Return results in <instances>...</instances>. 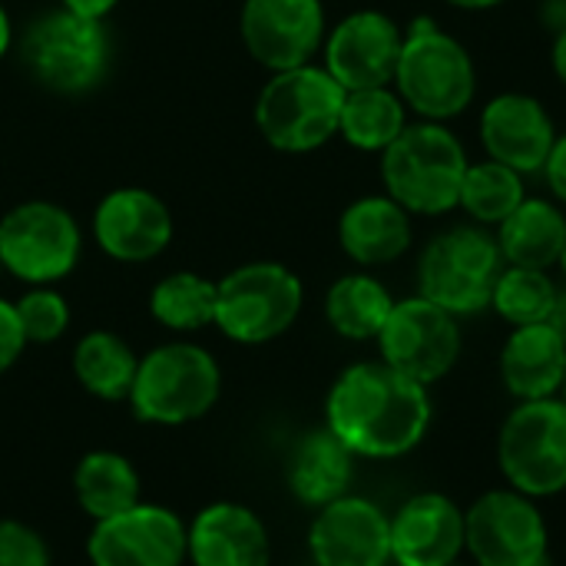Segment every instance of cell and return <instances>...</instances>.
<instances>
[{
  "label": "cell",
  "instance_id": "cell-41",
  "mask_svg": "<svg viewBox=\"0 0 566 566\" xmlns=\"http://www.w3.org/2000/svg\"><path fill=\"white\" fill-rule=\"evenodd\" d=\"M10 50V17H7V10L0 7V56Z\"/></svg>",
  "mask_w": 566,
  "mask_h": 566
},
{
  "label": "cell",
  "instance_id": "cell-29",
  "mask_svg": "<svg viewBox=\"0 0 566 566\" xmlns=\"http://www.w3.org/2000/svg\"><path fill=\"white\" fill-rule=\"evenodd\" d=\"M524 179L527 176H521L517 169H511L497 159L468 163L458 209H464L471 216V222H478L484 229H497L527 199Z\"/></svg>",
  "mask_w": 566,
  "mask_h": 566
},
{
  "label": "cell",
  "instance_id": "cell-33",
  "mask_svg": "<svg viewBox=\"0 0 566 566\" xmlns=\"http://www.w3.org/2000/svg\"><path fill=\"white\" fill-rule=\"evenodd\" d=\"M0 566H50L46 541L20 521H0Z\"/></svg>",
  "mask_w": 566,
  "mask_h": 566
},
{
  "label": "cell",
  "instance_id": "cell-30",
  "mask_svg": "<svg viewBox=\"0 0 566 566\" xmlns=\"http://www.w3.org/2000/svg\"><path fill=\"white\" fill-rule=\"evenodd\" d=\"M149 312L172 332H199L216 322V282L196 272H172L156 282Z\"/></svg>",
  "mask_w": 566,
  "mask_h": 566
},
{
  "label": "cell",
  "instance_id": "cell-15",
  "mask_svg": "<svg viewBox=\"0 0 566 566\" xmlns=\"http://www.w3.org/2000/svg\"><path fill=\"white\" fill-rule=\"evenodd\" d=\"M242 43L272 73L312 63L325 43L322 0H245Z\"/></svg>",
  "mask_w": 566,
  "mask_h": 566
},
{
  "label": "cell",
  "instance_id": "cell-34",
  "mask_svg": "<svg viewBox=\"0 0 566 566\" xmlns=\"http://www.w3.org/2000/svg\"><path fill=\"white\" fill-rule=\"evenodd\" d=\"M23 348H27V338H23L17 308H13V302L0 298V375L7 368H13V361L23 355Z\"/></svg>",
  "mask_w": 566,
  "mask_h": 566
},
{
  "label": "cell",
  "instance_id": "cell-28",
  "mask_svg": "<svg viewBox=\"0 0 566 566\" xmlns=\"http://www.w3.org/2000/svg\"><path fill=\"white\" fill-rule=\"evenodd\" d=\"M139 358L136 352L113 332H90L73 348V375L76 381L103 398V401H123L133 391Z\"/></svg>",
  "mask_w": 566,
  "mask_h": 566
},
{
  "label": "cell",
  "instance_id": "cell-32",
  "mask_svg": "<svg viewBox=\"0 0 566 566\" xmlns=\"http://www.w3.org/2000/svg\"><path fill=\"white\" fill-rule=\"evenodd\" d=\"M13 308H17L23 338L33 342V345L56 342L66 332V325H70V305H66V298L60 292L46 289V285H36L33 292H27L20 302H13Z\"/></svg>",
  "mask_w": 566,
  "mask_h": 566
},
{
  "label": "cell",
  "instance_id": "cell-42",
  "mask_svg": "<svg viewBox=\"0 0 566 566\" xmlns=\"http://www.w3.org/2000/svg\"><path fill=\"white\" fill-rule=\"evenodd\" d=\"M557 265H560V272L566 275V245H564V252H560V262H557Z\"/></svg>",
  "mask_w": 566,
  "mask_h": 566
},
{
  "label": "cell",
  "instance_id": "cell-37",
  "mask_svg": "<svg viewBox=\"0 0 566 566\" xmlns=\"http://www.w3.org/2000/svg\"><path fill=\"white\" fill-rule=\"evenodd\" d=\"M541 20H544V27L560 33L566 27V0H544L541 3Z\"/></svg>",
  "mask_w": 566,
  "mask_h": 566
},
{
  "label": "cell",
  "instance_id": "cell-23",
  "mask_svg": "<svg viewBox=\"0 0 566 566\" xmlns=\"http://www.w3.org/2000/svg\"><path fill=\"white\" fill-rule=\"evenodd\" d=\"M507 265L551 272L566 245V212L560 202L527 196L494 232Z\"/></svg>",
  "mask_w": 566,
  "mask_h": 566
},
{
  "label": "cell",
  "instance_id": "cell-4",
  "mask_svg": "<svg viewBox=\"0 0 566 566\" xmlns=\"http://www.w3.org/2000/svg\"><path fill=\"white\" fill-rule=\"evenodd\" d=\"M504 265L507 262L491 229L478 222L451 226L438 232L418 259V295L454 318L481 315L491 308Z\"/></svg>",
  "mask_w": 566,
  "mask_h": 566
},
{
  "label": "cell",
  "instance_id": "cell-18",
  "mask_svg": "<svg viewBox=\"0 0 566 566\" xmlns=\"http://www.w3.org/2000/svg\"><path fill=\"white\" fill-rule=\"evenodd\" d=\"M99 249L116 262H149L172 239V219L159 196L126 186L113 189L93 216Z\"/></svg>",
  "mask_w": 566,
  "mask_h": 566
},
{
  "label": "cell",
  "instance_id": "cell-5",
  "mask_svg": "<svg viewBox=\"0 0 566 566\" xmlns=\"http://www.w3.org/2000/svg\"><path fill=\"white\" fill-rule=\"evenodd\" d=\"M345 90L315 63L272 73L255 99V126L262 139L282 153H312L338 133Z\"/></svg>",
  "mask_w": 566,
  "mask_h": 566
},
{
  "label": "cell",
  "instance_id": "cell-31",
  "mask_svg": "<svg viewBox=\"0 0 566 566\" xmlns=\"http://www.w3.org/2000/svg\"><path fill=\"white\" fill-rule=\"evenodd\" d=\"M557 282L544 269H521V265H504L491 308L511 322L514 328L521 325H541L551 322V312L557 305Z\"/></svg>",
  "mask_w": 566,
  "mask_h": 566
},
{
  "label": "cell",
  "instance_id": "cell-11",
  "mask_svg": "<svg viewBox=\"0 0 566 566\" xmlns=\"http://www.w3.org/2000/svg\"><path fill=\"white\" fill-rule=\"evenodd\" d=\"M375 342L381 348L385 365H391L395 371L421 385L444 378L461 358L458 318L421 295L395 302Z\"/></svg>",
  "mask_w": 566,
  "mask_h": 566
},
{
  "label": "cell",
  "instance_id": "cell-8",
  "mask_svg": "<svg viewBox=\"0 0 566 566\" xmlns=\"http://www.w3.org/2000/svg\"><path fill=\"white\" fill-rule=\"evenodd\" d=\"M23 63L46 90L83 93L106 73L109 36L99 20L60 7L30 23L23 36Z\"/></svg>",
  "mask_w": 566,
  "mask_h": 566
},
{
  "label": "cell",
  "instance_id": "cell-27",
  "mask_svg": "<svg viewBox=\"0 0 566 566\" xmlns=\"http://www.w3.org/2000/svg\"><path fill=\"white\" fill-rule=\"evenodd\" d=\"M395 308L391 292L365 272L342 275L325 295V318L328 325L352 342H371L385 328Z\"/></svg>",
  "mask_w": 566,
  "mask_h": 566
},
{
  "label": "cell",
  "instance_id": "cell-9",
  "mask_svg": "<svg viewBox=\"0 0 566 566\" xmlns=\"http://www.w3.org/2000/svg\"><path fill=\"white\" fill-rule=\"evenodd\" d=\"M501 468L514 491L551 497L566 488V401H524L501 431Z\"/></svg>",
  "mask_w": 566,
  "mask_h": 566
},
{
  "label": "cell",
  "instance_id": "cell-1",
  "mask_svg": "<svg viewBox=\"0 0 566 566\" xmlns=\"http://www.w3.org/2000/svg\"><path fill=\"white\" fill-rule=\"evenodd\" d=\"M328 431L361 458H401L421 444L431 401L421 381L385 361H361L338 375L325 405Z\"/></svg>",
  "mask_w": 566,
  "mask_h": 566
},
{
  "label": "cell",
  "instance_id": "cell-43",
  "mask_svg": "<svg viewBox=\"0 0 566 566\" xmlns=\"http://www.w3.org/2000/svg\"><path fill=\"white\" fill-rule=\"evenodd\" d=\"M564 401H566V375H564Z\"/></svg>",
  "mask_w": 566,
  "mask_h": 566
},
{
  "label": "cell",
  "instance_id": "cell-25",
  "mask_svg": "<svg viewBox=\"0 0 566 566\" xmlns=\"http://www.w3.org/2000/svg\"><path fill=\"white\" fill-rule=\"evenodd\" d=\"M408 126V106L391 86L348 90L338 133L361 153H385Z\"/></svg>",
  "mask_w": 566,
  "mask_h": 566
},
{
  "label": "cell",
  "instance_id": "cell-20",
  "mask_svg": "<svg viewBox=\"0 0 566 566\" xmlns=\"http://www.w3.org/2000/svg\"><path fill=\"white\" fill-rule=\"evenodd\" d=\"M186 554L192 566H269V531L255 511L242 504L202 507L186 531Z\"/></svg>",
  "mask_w": 566,
  "mask_h": 566
},
{
  "label": "cell",
  "instance_id": "cell-22",
  "mask_svg": "<svg viewBox=\"0 0 566 566\" xmlns=\"http://www.w3.org/2000/svg\"><path fill=\"white\" fill-rule=\"evenodd\" d=\"M501 375L507 391L521 401L554 398L564 388L566 342L551 322L514 328L501 352Z\"/></svg>",
  "mask_w": 566,
  "mask_h": 566
},
{
  "label": "cell",
  "instance_id": "cell-35",
  "mask_svg": "<svg viewBox=\"0 0 566 566\" xmlns=\"http://www.w3.org/2000/svg\"><path fill=\"white\" fill-rule=\"evenodd\" d=\"M544 179H547L554 199L566 209V133H557V143H554L547 166H544Z\"/></svg>",
  "mask_w": 566,
  "mask_h": 566
},
{
  "label": "cell",
  "instance_id": "cell-14",
  "mask_svg": "<svg viewBox=\"0 0 566 566\" xmlns=\"http://www.w3.org/2000/svg\"><path fill=\"white\" fill-rule=\"evenodd\" d=\"M405 30L381 10H355L325 33V70L348 90L391 86Z\"/></svg>",
  "mask_w": 566,
  "mask_h": 566
},
{
  "label": "cell",
  "instance_id": "cell-6",
  "mask_svg": "<svg viewBox=\"0 0 566 566\" xmlns=\"http://www.w3.org/2000/svg\"><path fill=\"white\" fill-rule=\"evenodd\" d=\"M222 391V371L216 358L189 342H169L139 358L129 405L146 424H189L206 418Z\"/></svg>",
  "mask_w": 566,
  "mask_h": 566
},
{
  "label": "cell",
  "instance_id": "cell-24",
  "mask_svg": "<svg viewBox=\"0 0 566 566\" xmlns=\"http://www.w3.org/2000/svg\"><path fill=\"white\" fill-rule=\"evenodd\" d=\"M352 451L328 428L305 434L289 458V488L308 507H325L345 497L352 484Z\"/></svg>",
  "mask_w": 566,
  "mask_h": 566
},
{
  "label": "cell",
  "instance_id": "cell-44",
  "mask_svg": "<svg viewBox=\"0 0 566 566\" xmlns=\"http://www.w3.org/2000/svg\"><path fill=\"white\" fill-rule=\"evenodd\" d=\"M451 566H458V564H451Z\"/></svg>",
  "mask_w": 566,
  "mask_h": 566
},
{
  "label": "cell",
  "instance_id": "cell-13",
  "mask_svg": "<svg viewBox=\"0 0 566 566\" xmlns=\"http://www.w3.org/2000/svg\"><path fill=\"white\" fill-rule=\"evenodd\" d=\"M86 557L93 566H182L186 524L156 504H136L123 514L96 521Z\"/></svg>",
  "mask_w": 566,
  "mask_h": 566
},
{
  "label": "cell",
  "instance_id": "cell-45",
  "mask_svg": "<svg viewBox=\"0 0 566 566\" xmlns=\"http://www.w3.org/2000/svg\"><path fill=\"white\" fill-rule=\"evenodd\" d=\"M0 269H3V265H0Z\"/></svg>",
  "mask_w": 566,
  "mask_h": 566
},
{
  "label": "cell",
  "instance_id": "cell-16",
  "mask_svg": "<svg viewBox=\"0 0 566 566\" xmlns=\"http://www.w3.org/2000/svg\"><path fill=\"white\" fill-rule=\"evenodd\" d=\"M478 136L488 159H497L521 176H537L557 143V126L537 96L497 93L481 109Z\"/></svg>",
  "mask_w": 566,
  "mask_h": 566
},
{
  "label": "cell",
  "instance_id": "cell-17",
  "mask_svg": "<svg viewBox=\"0 0 566 566\" xmlns=\"http://www.w3.org/2000/svg\"><path fill=\"white\" fill-rule=\"evenodd\" d=\"M315 566H385L391 560V521L365 497H338L318 507L308 531Z\"/></svg>",
  "mask_w": 566,
  "mask_h": 566
},
{
  "label": "cell",
  "instance_id": "cell-36",
  "mask_svg": "<svg viewBox=\"0 0 566 566\" xmlns=\"http://www.w3.org/2000/svg\"><path fill=\"white\" fill-rule=\"evenodd\" d=\"M119 0H63L66 10L80 13V17H90V20H103Z\"/></svg>",
  "mask_w": 566,
  "mask_h": 566
},
{
  "label": "cell",
  "instance_id": "cell-2",
  "mask_svg": "<svg viewBox=\"0 0 566 566\" xmlns=\"http://www.w3.org/2000/svg\"><path fill=\"white\" fill-rule=\"evenodd\" d=\"M391 86L418 119L448 123L474 103L478 66L471 50L434 17H415L405 27Z\"/></svg>",
  "mask_w": 566,
  "mask_h": 566
},
{
  "label": "cell",
  "instance_id": "cell-7",
  "mask_svg": "<svg viewBox=\"0 0 566 566\" xmlns=\"http://www.w3.org/2000/svg\"><path fill=\"white\" fill-rule=\"evenodd\" d=\"M305 302L302 279L279 262H249L216 282L219 332L239 345H265L285 335Z\"/></svg>",
  "mask_w": 566,
  "mask_h": 566
},
{
  "label": "cell",
  "instance_id": "cell-12",
  "mask_svg": "<svg viewBox=\"0 0 566 566\" xmlns=\"http://www.w3.org/2000/svg\"><path fill=\"white\" fill-rule=\"evenodd\" d=\"M464 547L478 566H547V524L521 491H491L464 517Z\"/></svg>",
  "mask_w": 566,
  "mask_h": 566
},
{
  "label": "cell",
  "instance_id": "cell-38",
  "mask_svg": "<svg viewBox=\"0 0 566 566\" xmlns=\"http://www.w3.org/2000/svg\"><path fill=\"white\" fill-rule=\"evenodd\" d=\"M551 66L554 76L560 80V86L566 90V27L560 33H554V46H551Z\"/></svg>",
  "mask_w": 566,
  "mask_h": 566
},
{
  "label": "cell",
  "instance_id": "cell-21",
  "mask_svg": "<svg viewBox=\"0 0 566 566\" xmlns=\"http://www.w3.org/2000/svg\"><path fill=\"white\" fill-rule=\"evenodd\" d=\"M338 242L358 265L398 262L415 242V222L405 206L385 196L355 199L338 219Z\"/></svg>",
  "mask_w": 566,
  "mask_h": 566
},
{
  "label": "cell",
  "instance_id": "cell-40",
  "mask_svg": "<svg viewBox=\"0 0 566 566\" xmlns=\"http://www.w3.org/2000/svg\"><path fill=\"white\" fill-rule=\"evenodd\" d=\"M444 3H451L458 10H494V7H501L507 0H444Z\"/></svg>",
  "mask_w": 566,
  "mask_h": 566
},
{
  "label": "cell",
  "instance_id": "cell-19",
  "mask_svg": "<svg viewBox=\"0 0 566 566\" xmlns=\"http://www.w3.org/2000/svg\"><path fill=\"white\" fill-rule=\"evenodd\" d=\"M464 551V514L444 494H418L391 517L398 566H451Z\"/></svg>",
  "mask_w": 566,
  "mask_h": 566
},
{
  "label": "cell",
  "instance_id": "cell-10",
  "mask_svg": "<svg viewBox=\"0 0 566 566\" xmlns=\"http://www.w3.org/2000/svg\"><path fill=\"white\" fill-rule=\"evenodd\" d=\"M80 226L53 202H23L0 219V265L30 282L50 285L80 262Z\"/></svg>",
  "mask_w": 566,
  "mask_h": 566
},
{
  "label": "cell",
  "instance_id": "cell-26",
  "mask_svg": "<svg viewBox=\"0 0 566 566\" xmlns=\"http://www.w3.org/2000/svg\"><path fill=\"white\" fill-rule=\"evenodd\" d=\"M73 494L93 521H106L139 504V474L123 454L93 451L73 471Z\"/></svg>",
  "mask_w": 566,
  "mask_h": 566
},
{
  "label": "cell",
  "instance_id": "cell-39",
  "mask_svg": "<svg viewBox=\"0 0 566 566\" xmlns=\"http://www.w3.org/2000/svg\"><path fill=\"white\" fill-rule=\"evenodd\" d=\"M551 325H554V332L566 342V285L557 292V305L551 312Z\"/></svg>",
  "mask_w": 566,
  "mask_h": 566
},
{
  "label": "cell",
  "instance_id": "cell-3",
  "mask_svg": "<svg viewBox=\"0 0 566 566\" xmlns=\"http://www.w3.org/2000/svg\"><path fill=\"white\" fill-rule=\"evenodd\" d=\"M468 163V149L448 123L418 119L381 153V182L411 216H448L461 202Z\"/></svg>",
  "mask_w": 566,
  "mask_h": 566
}]
</instances>
